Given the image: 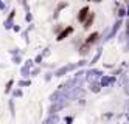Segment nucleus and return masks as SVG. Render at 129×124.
<instances>
[{"label": "nucleus", "instance_id": "obj_1", "mask_svg": "<svg viewBox=\"0 0 129 124\" xmlns=\"http://www.w3.org/2000/svg\"><path fill=\"white\" fill-rule=\"evenodd\" d=\"M82 81H84V71H79V73H78V74H76L72 81H69L66 85H62V87H64V90L79 89V87H81V84H82Z\"/></svg>", "mask_w": 129, "mask_h": 124}, {"label": "nucleus", "instance_id": "obj_2", "mask_svg": "<svg viewBox=\"0 0 129 124\" xmlns=\"http://www.w3.org/2000/svg\"><path fill=\"white\" fill-rule=\"evenodd\" d=\"M101 71L100 70H89L87 73H84V78H87V81L90 84H96V81L100 79Z\"/></svg>", "mask_w": 129, "mask_h": 124}, {"label": "nucleus", "instance_id": "obj_3", "mask_svg": "<svg viewBox=\"0 0 129 124\" xmlns=\"http://www.w3.org/2000/svg\"><path fill=\"white\" fill-rule=\"evenodd\" d=\"M66 106H67V101H56V102H53L51 107H50V113H51V115H54V112L64 109Z\"/></svg>", "mask_w": 129, "mask_h": 124}, {"label": "nucleus", "instance_id": "obj_4", "mask_svg": "<svg viewBox=\"0 0 129 124\" xmlns=\"http://www.w3.org/2000/svg\"><path fill=\"white\" fill-rule=\"evenodd\" d=\"M75 67H76V65H73V64L64 65V67H61V68H59V70L56 71V74H54V76H58V78H59V76H64L66 73H69L70 70H73V68H75Z\"/></svg>", "mask_w": 129, "mask_h": 124}, {"label": "nucleus", "instance_id": "obj_5", "mask_svg": "<svg viewBox=\"0 0 129 124\" xmlns=\"http://www.w3.org/2000/svg\"><path fill=\"white\" fill-rule=\"evenodd\" d=\"M120 26H121V20H117V22H115V25H114V28H112V31H110V33H109V36L106 37V40H107V39H110V37H114V36L117 34V31L120 30Z\"/></svg>", "mask_w": 129, "mask_h": 124}, {"label": "nucleus", "instance_id": "obj_6", "mask_svg": "<svg viewBox=\"0 0 129 124\" xmlns=\"http://www.w3.org/2000/svg\"><path fill=\"white\" fill-rule=\"evenodd\" d=\"M58 121H59V116L54 113V115H50L47 119L44 121V124H58Z\"/></svg>", "mask_w": 129, "mask_h": 124}, {"label": "nucleus", "instance_id": "obj_7", "mask_svg": "<svg viewBox=\"0 0 129 124\" xmlns=\"http://www.w3.org/2000/svg\"><path fill=\"white\" fill-rule=\"evenodd\" d=\"M89 14V8L87 6H84L79 11V14H78V19H79V22H84V19H86V16Z\"/></svg>", "mask_w": 129, "mask_h": 124}, {"label": "nucleus", "instance_id": "obj_8", "mask_svg": "<svg viewBox=\"0 0 129 124\" xmlns=\"http://www.w3.org/2000/svg\"><path fill=\"white\" fill-rule=\"evenodd\" d=\"M115 81V76H110V78H103L101 79V85H103V87H107V85H110Z\"/></svg>", "mask_w": 129, "mask_h": 124}, {"label": "nucleus", "instance_id": "obj_9", "mask_svg": "<svg viewBox=\"0 0 129 124\" xmlns=\"http://www.w3.org/2000/svg\"><path fill=\"white\" fill-rule=\"evenodd\" d=\"M92 22H93V13H89V17H87V20H84V26H86V28H89Z\"/></svg>", "mask_w": 129, "mask_h": 124}, {"label": "nucleus", "instance_id": "obj_10", "mask_svg": "<svg viewBox=\"0 0 129 124\" xmlns=\"http://www.w3.org/2000/svg\"><path fill=\"white\" fill-rule=\"evenodd\" d=\"M30 68H31V61H30V62L26 64V65L23 67V68H22V74H23V76H28V73H30Z\"/></svg>", "mask_w": 129, "mask_h": 124}, {"label": "nucleus", "instance_id": "obj_11", "mask_svg": "<svg viewBox=\"0 0 129 124\" xmlns=\"http://www.w3.org/2000/svg\"><path fill=\"white\" fill-rule=\"evenodd\" d=\"M70 33H72V28H67V30H64V31H62V33L58 36V40H62L64 37H66L67 34H70Z\"/></svg>", "mask_w": 129, "mask_h": 124}, {"label": "nucleus", "instance_id": "obj_12", "mask_svg": "<svg viewBox=\"0 0 129 124\" xmlns=\"http://www.w3.org/2000/svg\"><path fill=\"white\" fill-rule=\"evenodd\" d=\"M13 17H14V13H11V14H10V17H8V20L5 22V26H6V28H11V23H13Z\"/></svg>", "mask_w": 129, "mask_h": 124}, {"label": "nucleus", "instance_id": "obj_13", "mask_svg": "<svg viewBox=\"0 0 129 124\" xmlns=\"http://www.w3.org/2000/svg\"><path fill=\"white\" fill-rule=\"evenodd\" d=\"M96 37H98V34H96V33H93L92 36H89V39H87V44H92V42H95V40H96Z\"/></svg>", "mask_w": 129, "mask_h": 124}, {"label": "nucleus", "instance_id": "obj_14", "mask_svg": "<svg viewBox=\"0 0 129 124\" xmlns=\"http://www.w3.org/2000/svg\"><path fill=\"white\" fill-rule=\"evenodd\" d=\"M100 56H101V50H98V51H96V54L93 56V59H92V64H95V62L100 59Z\"/></svg>", "mask_w": 129, "mask_h": 124}, {"label": "nucleus", "instance_id": "obj_15", "mask_svg": "<svg viewBox=\"0 0 129 124\" xmlns=\"http://www.w3.org/2000/svg\"><path fill=\"white\" fill-rule=\"evenodd\" d=\"M92 90H93V92H100V85L98 84H92V87H90Z\"/></svg>", "mask_w": 129, "mask_h": 124}, {"label": "nucleus", "instance_id": "obj_16", "mask_svg": "<svg viewBox=\"0 0 129 124\" xmlns=\"http://www.w3.org/2000/svg\"><path fill=\"white\" fill-rule=\"evenodd\" d=\"M124 14H126V11H124V9L121 8V9H120V11H118V16H120V17H123Z\"/></svg>", "mask_w": 129, "mask_h": 124}, {"label": "nucleus", "instance_id": "obj_17", "mask_svg": "<svg viewBox=\"0 0 129 124\" xmlns=\"http://www.w3.org/2000/svg\"><path fill=\"white\" fill-rule=\"evenodd\" d=\"M28 84H30V81H22L20 82V85H28Z\"/></svg>", "mask_w": 129, "mask_h": 124}, {"label": "nucleus", "instance_id": "obj_18", "mask_svg": "<svg viewBox=\"0 0 129 124\" xmlns=\"http://www.w3.org/2000/svg\"><path fill=\"white\" fill-rule=\"evenodd\" d=\"M5 6H6L5 3H2V2H0V9H5Z\"/></svg>", "mask_w": 129, "mask_h": 124}]
</instances>
